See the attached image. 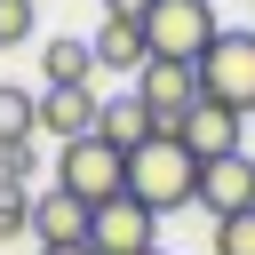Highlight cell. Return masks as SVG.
I'll return each mask as SVG.
<instances>
[{"label": "cell", "instance_id": "1", "mask_svg": "<svg viewBox=\"0 0 255 255\" xmlns=\"http://www.w3.org/2000/svg\"><path fill=\"white\" fill-rule=\"evenodd\" d=\"M128 199H143L151 215H175L199 199V159L175 143V135H151L128 151Z\"/></svg>", "mask_w": 255, "mask_h": 255}, {"label": "cell", "instance_id": "2", "mask_svg": "<svg viewBox=\"0 0 255 255\" xmlns=\"http://www.w3.org/2000/svg\"><path fill=\"white\" fill-rule=\"evenodd\" d=\"M215 0H151L143 8V48H151V64H191L199 72V56L215 48Z\"/></svg>", "mask_w": 255, "mask_h": 255}, {"label": "cell", "instance_id": "3", "mask_svg": "<svg viewBox=\"0 0 255 255\" xmlns=\"http://www.w3.org/2000/svg\"><path fill=\"white\" fill-rule=\"evenodd\" d=\"M56 191H72L80 207H104V199H120V191H128V151H112L104 135H80V143H64V151H56Z\"/></svg>", "mask_w": 255, "mask_h": 255}, {"label": "cell", "instance_id": "4", "mask_svg": "<svg viewBox=\"0 0 255 255\" xmlns=\"http://www.w3.org/2000/svg\"><path fill=\"white\" fill-rule=\"evenodd\" d=\"M199 104L223 112H255V32H215V48L199 56Z\"/></svg>", "mask_w": 255, "mask_h": 255}, {"label": "cell", "instance_id": "5", "mask_svg": "<svg viewBox=\"0 0 255 255\" xmlns=\"http://www.w3.org/2000/svg\"><path fill=\"white\" fill-rule=\"evenodd\" d=\"M88 247H96V255H151V247H159V215L120 191V199L88 207Z\"/></svg>", "mask_w": 255, "mask_h": 255}, {"label": "cell", "instance_id": "6", "mask_svg": "<svg viewBox=\"0 0 255 255\" xmlns=\"http://www.w3.org/2000/svg\"><path fill=\"white\" fill-rule=\"evenodd\" d=\"M135 96L151 104L159 135H175V128H183V112L199 104V72H191V64H143V72H135Z\"/></svg>", "mask_w": 255, "mask_h": 255}, {"label": "cell", "instance_id": "7", "mask_svg": "<svg viewBox=\"0 0 255 255\" xmlns=\"http://www.w3.org/2000/svg\"><path fill=\"white\" fill-rule=\"evenodd\" d=\"M191 207H207L215 223H223V215H247V207H255V159H247V151L207 159V167H199V199H191Z\"/></svg>", "mask_w": 255, "mask_h": 255}, {"label": "cell", "instance_id": "8", "mask_svg": "<svg viewBox=\"0 0 255 255\" xmlns=\"http://www.w3.org/2000/svg\"><path fill=\"white\" fill-rule=\"evenodd\" d=\"M175 143L207 167V159H231V151H247L239 143V112H223V104H191L183 112V128H175Z\"/></svg>", "mask_w": 255, "mask_h": 255}, {"label": "cell", "instance_id": "9", "mask_svg": "<svg viewBox=\"0 0 255 255\" xmlns=\"http://www.w3.org/2000/svg\"><path fill=\"white\" fill-rule=\"evenodd\" d=\"M96 112H104V96H96V88H48V96H40V128H48L56 143L96 135Z\"/></svg>", "mask_w": 255, "mask_h": 255}, {"label": "cell", "instance_id": "10", "mask_svg": "<svg viewBox=\"0 0 255 255\" xmlns=\"http://www.w3.org/2000/svg\"><path fill=\"white\" fill-rule=\"evenodd\" d=\"M32 239L40 247H88V207L72 191H32Z\"/></svg>", "mask_w": 255, "mask_h": 255}, {"label": "cell", "instance_id": "11", "mask_svg": "<svg viewBox=\"0 0 255 255\" xmlns=\"http://www.w3.org/2000/svg\"><path fill=\"white\" fill-rule=\"evenodd\" d=\"M88 48H96V72H143V64H151V48H143V16H104Z\"/></svg>", "mask_w": 255, "mask_h": 255}, {"label": "cell", "instance_id": "12", "mask_svg": "<svg viewBox=\"0 0 255 255\" xmlns=\"http://www.w3.org/2000/svg\"><path fill=\"white\" fill-rule=\"evenodd\" d=\"M96 135H104L112 151H135V143H151V135H159V120H151V104H143V96H112V104L96 112Z\"/></svg>", "mask_w": 255, "mask_h": 255}, {"label": "cell", "instance_id": "13", "mask_svg": "<svg viewBox=\"0 0 255 255\" xmlns=\"http://www.w3.org/2000/svg\"><path fill=\"white\" fill-rule=\"evenodd\" d=\"M40 72H48V88H88L96 80V48L88 40H48L40 48Z\"/></svg>", "mask_w": 255, "mask_h": 255}, {"label": "cell", "instance_id": "14", "mask_svg": "<svg viewBox=\"0 0 255 255\" xmlns=\"http://www.w3.org/2000/svg\"><path fill=\"white\" fill-rule=\"evenodd\" d=\"M32 128H40V96H24V88H0V151L32 143Z\"/></svg>", "mask_w": 255, "mask_h": 255}, {"label": "cell", "instance_id": "15", "mask_svg": "<svg viewBox=\"0 0 255 255\" xmlns=\"http://www.w3.org/2000/svg\"><path fill=\"white\" fill-rule=\"evenodd\" d=\"M16 231H32V191L0 175V239H16Z\"/></svg>", "mask_w": 255, "mask_h": 255}, {"label": "cell", "instance_id": "16", "mask_svg": "<svg viewBox=\"0 0 255 255\" xmlns=\"http://www.w3.org/2000/svg\"><path fill=\"white\" fill-rule=\"evenodd\" d=\"M40 24V0H0V48H24Z\"/></svg>", "mask_w": 255, "mask_h": 255}, {"label": "cell", "instance_id": "17", "mask_svg": "<svg viewBox=\"0 0 255 255\" xmlns=\"http://www.w3.org/2000/svg\"><path fill=\"white\" fill-rule=\"evenodd\" d=\"M207 255H255V207H247V215H223Z\"/></svg>", "mask_w": 255, "mask_h": 255}, {"label": "cell", "instance_id": "18", "mask_svg": "<svg viewBox=\"0 0 255 255\" xmlns=\"http://www.w3.org/2000/svg\"><path fill=\"white\" fill-rule=\"evenodd\" d=\"M32 167H40V159H32V143H16V151H0V175H8V183H32Z\"/></svg>", "mask_w": 255, "mask_h": 255}, {"label": "cell", "instance_id": "19", "mask_svg": "<svg viewBox=\"0 0 255 255\" xmlns=\"http://www.w3.org/2000/svg\"><path fill=\"white\" fill-rule=\"evenodd\" d=\"M151 0H104V16H143Z\"/></svg>", "mask_w": 255, "mask_h": 255}, {"label": "cell", "instance_id": "20", "mask_svg": "<svg viewBox=\"0 0 255 255\" xmlns=\"http://www.w3.org/2000/svg\"><path fill=\"white\" fill-rule=\"evenodd\" d=\"M40 255H96V247H40Z\"/></svg>", "mask_w": 255, "mask_h": 255}, {"label": "cell", "instance_id": "21", "mask_svg": "<svg viewBox=\"0 0 255 255\" xmlns=\"http://www.w3.org/2000/svg\"><path fill=\"white\" fill-rule=\"evenodd\" d=\"M151 255H167V247H151Z\"/></svg>", "mask_w": 255, "mask_h": 255}, {"label": "cell", "instance_id": "22", "mask_svg": "<svg viewBox=\"0 0 255 255\" xmlns=\"http://www.w3.org/2000/svg\"><path fill=\"white\" fill-rule=\"evenodd\" d=\"M247 32H255V24H247Z\"/></svg>", "mask_w": 255, "mask_h": 255}]
</instances>
